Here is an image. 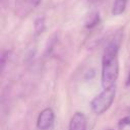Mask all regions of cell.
<instances>
[{
    "instance_id": "cell-9",
    "label": "cell",
    "mask_w": 130,
    "mask_h": 130,
    "mask_svg": "<svg viewBox=\"0 0 130 130\" xmlns=\"http://www.w3.org/2000/svg\"><path fill=\"white\" fill-rule=\"evenodd\" d=\"M28 1H29V3H30L31 5H34V6H38V5H40V3H41L42 0H28Z\"/></svg>"
},
{
    "instance_id": "cell-7",
    "label": "cell",
    "mask_w": 130,
    "mask_h": 130,
    "mask_svg": "<svg viewBox=\"0 0 130 130\" xmlns=\"http://www.w3.org/2000/svg\"><path fill=\"white\" fill-rule=\"evenodd\" d=\"M99 20H100V16H99V13H95L92 17H91V19L88 21V22H86V24H85V26L86 27H88V28H90V27H93L94 25H96L98 23H99Z\"/></svg>"
},
{
    "instance_id": "cell-3",
    "label": "cell",
    "mask_w": 130,
    "mask_h": 130,
    "mask_svg": "<svg viewBox=\"0 0 130 130\" xmlns=\"http://www.w3.org/2000/svg\"><path fill=\"white\" fill-rule=\"evenodd\" d=\"M54 119L55 115L53 110L50 108H46L40 113L37 120V126L40 130H49L54 123Z\"/></svg>"
},
{
    "instance_id": "cell-1",
    "label": "cell",
    "mask_w": 130,
    "mask_h": 130,
    "mask_svg": "<svg viewBox=\"0 0 130 130\" xmlns=\"http://www.w3.org/2000/svg\"><path fill=\"white\" fill-rule=\"evenodd\" d=\"M118 51L119 43L116 41L110 42L105 48L102 60V85L104 88L115 85L119 76Z\"/></svg>"
},
{
    "instance_id": "cell-6",
    "label": "cell",
    "mask_w": 130,
    "mask_h": 130,
    "mask_svg": "<svg viewBox=\"0 0 130 130\" xmlns=\"http://www.w3.org/2000/svg\"><path fill=\"white\" fill-rule=\"evenodd\" d=\"M45 18L43 16H40L36 19L35 21V29L37 31V34H42L45 30Z\"/></svg>"
},
{
    "instance_id": "cell-11",
    "label": "cell",
    "mask_w": 130,
    "mask_h": 130,
    "mask_svg": "<svg viewBox=\"0 0 130 130\" xmlns=\"http://www.w3.org/2000/svg\"><path fill=\"white\" fill-rule=\"evenodd\" d=\"M108 130H113V129H108Z\"/></svg>"
},
{
    "instance_id": "cell-8",
    "label": "cell",
    "mask_w": 130,
    "mask_h": 130,
    "mask_svg": "<svg viewBox=\"0 0 130 130\" xmlns=\"http://www.w3.org/2000/svg\"><path fill=\"white\" fill-rule=\"evenodd\" d=\"M124 125H130V119L129 118H124L123 120H121V123H120V126H124Z\"/></svg>"
},
{
    "instance_id": "cell-5",
    "label": "cell",
    "mask_w": 130,
    "mask_h": 130,
    "mask_svg": "<svg viewBox=\"0 0 130 130\" xmlns=\"http://www.w3.org/2000/svg\"><path fill=\"white\" fill-rule=\"evenodd\" d=\"M128 0H115L113 7H112V14L113 15H120L122 14L127 6Z\"/></svg>"
},
{
    "instance_id": "cell-4",
    "label": "cell",
    "mask_w": 130,
    "mask_h": 130,
    "mask_svg": "<svg viewBox=\"0 0 130 130\" xmlns=\"http://www.w3.org/2000/svg\"><path fill=\"white\" fill-rule=\"evenodd\" d=\"M86 118L83 113L76 112L69 122V128L68 130H86Z\"/></svg>"
},
{
    "instance_id": "cell-10",
    "label": "cell",
    "mask_w": 130,
    "mask_h": 130,
    "mask_svg": "<svg viewBox=\"0 0 130 130\" xmlns=\"http://www.w3.org/2000/svg\"><path fill=\"white\" fill-rule=\"evenodd\" d=\"M88 2H90V3H96V2H100L101 0H87Z\"/></svg>"
},
{
    "instance_id": "cell-2",
    "label": "cell",
    "mask_w": 130,
    "mask_h": 130,
    "mask_svg": "<svg viewBox=\"0 0 130 130\" xmlns=\"http://www.w3.org/2000/svg\"><path fill=\"white\" fill-rule=\"evenodd\" d=\"M116 95V85H113L108 88H104V90L93 98L90 102V108L92 112L96 115H102L112 106Z\"/></svg>"
}]
</instances>
